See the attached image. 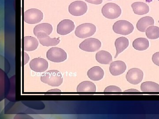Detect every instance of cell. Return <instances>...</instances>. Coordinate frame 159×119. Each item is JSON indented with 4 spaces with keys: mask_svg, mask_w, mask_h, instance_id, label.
Segmentation results:
<instances>
[{
    "mask_svg": "<svg viewBox=\"0 0 159 119\" xmlns=\"http://www.w3.org/2000/svg\"><path fill=\"white\" fill-rule=\"evenodd\" d=\"M41 81L52 86H58L62 84L63 77L60 72L57 70L48 71L42 75Z\"/></svg>",
    "mask_w": 159,
    "mask_h": 119,
    "instance_id": "obj_1",
    "label": "cell"
},
{
    "mask_svg": "<svg viewBox=\"0 0 159 119\" xmlns=\"http://www.w3.org/2000/svg\"><path fill=\"white\" fill-rule=\"evenodd\" d=\"M102 15L109 19H115L119 17L122 13L120 6L113 3L105 4L101 9Z\"/></svg>",
    "mask_w": 159,
    "mask_h": 119,
    "instance_id": "obj_2",
    "label": "cell"
},
{
    "mask_svg": "<svg viewBox=\"0 0 159 119\" xmlns=\"http://www.w3.org/2000/svg\"><path fill=\"white\" fill-rule=\"evenodd\" d=\"M134 27L131 23L124 20L117 21L113 26V30L116 34L127 35L133 31Z\"/></svg>",
    "mask_w": 159,
    "mask_h": 119,
    "instance_id": "obj_3",
    "label": "cell"
},
{
    "mask_svg": "<svg viewBox=\"0 0 159 119\" xmlns=\"http://www.w3.org/2000/svg\"><path fill=\"white\" fill-rule=\"evenodd\" d=\"M96 32V27L91 23H85L80 25L75 31V35L79 38L90 37Z\"/></svg>",
    "mask_w": 159,
    "mask_h": 119,
    "instance_id": "obj_4",
    "label": "cell"
},
{
    "mask_svg": "<svg viewBox=\"0 0 159 119\" xmlns=\"http://www.w3.org/2000/svg\"><path fill=\"white\" fill-rule=\"evenodd\" d=\"M47 57L52 62L60 63L66 60L67 55L63 49L58 47H52L47 52Z\"/></svg>",
    "mask_w": 159,
    "mask_h": 119,
    "instance_id": "obj_5",
    "label": "cell"
},
{
    "mask_svg": "<svg viewBox=\"0 0 159 119\" xmlns=\"http://www.w3.org/2000/svg\"><path fill=\"white\" fill-rule=\"evenodd\" d=\"M43 13L40 10L36 9H29L25 12L24 20L29 24H35L43 19Z\"/></svg>",
    "mask_w": 159,
    "mask_h": 119,
    "instance_id": "obj_6",
    "label": "cell"
},
{
    "mask_svg": "<svg viewBox=\"0 0 159 119\" xmlns=\"http://www.w3.org/2000/svg\"><path fill=\"white\" fill-rule=\"evenodd\" d=\"M101 46V42L99 39L89 38L83 41L80 44L79 48L82 51L89 52H96Z\"/></svg>",
    "mask_w": 159,
    "mask_h": 119,
    "instance_id": "obj_7",
    "label": "cell"
},
{
    "mask_svg": "<svg viewBox=\"0 0 159 119\" xmlns=\"http://www.w3.org/2000/svg\"><path fill=\"white\" fill-rule=\"evenodd\" d=\"M87 5L83 1H77L71 3L69 6L70 13L74 16H81L86 13Z\"/></svg>",
    "mask_w": 159,
    "mask_h": 119,
    "instance_id": "obj_8",
    "label": "cell"
},
{
    "mask_svg": "<svg viewBox=\"0 0 159 119\" xmlns=\"http://www.w3.org/2000/svg\"><path fill=\"white\" fill-rule=\"evenodd\" d=\"M143 78V72L138 68L130 69L126 75V79L127 81L134 85H136L141 82Z\"/></svg>",
    "mask_w": 159,
    "mask_h": 119,
    "instance_id": "obj_9",
    "label": "cell"
},
{
    "mask_svg": "<svg viewBox=\"0 0 159 119\" xmlns=\"http://www.w3.org/2000/svg\"><path fill=\"white\" fill-rule=\"evenodd\" d=\"M29 65L32 71L37 73H42L48 68V63L43 58H36L31 60Z\"/></svg>",
    "mask_w": 159,
    "mask_h": 119,
    "instance_id": "obj_10",
    "label": "cell"
},
{
    "mask_svg": "<svg viewBox=\"0 0 159 119\" xmlns=\"http://www.w3.org/2000/svg\"><path fill=\"white\" fill-rule=\"evenodd\" d=\"M74 22L70 20H64L57 25V33L60 35H66L74 31Z\"/></svg>",
    "mask_w": 159,
    "mask_h": 119,
    "instance_id": "obj_11",
    "label": "cell"
},
{
    "mask_svg": "<svg viewBox=\"0 0 159 119\" xmlns=\"http://www.w3.org/2000/svg\"><path fill=\"white\" fill-rule=\"evenodd\" d=\"M38 39L39 40L40 43L45 46H55L59 44L60 40L59 37L51 38L48 34L44 32H40L38 34Z\"/></svg>",
    "mask_w": 159,
    "mask_h": 119,
    "instance_id": "obj_12",
    "label": "cell"
},
{
    "mask_svg": "<svg viewBox=\"0 0 159 119\" xmlns=\"http://www.w3.org/2000/svg\"><path fill=\"white\" fill-rule=\"evenodd\" d=\"M126 69V65L125 62L120 60L115 61L111 64L109 68L110 72L113 76H117L121 75Z\"/></svg>",
    "mask_w": 159,
    "mask_h": 119,
    "instance_id": "obj_13",
    "label": "cell"
},
{
    "mask_svg": "<svg viewBox=\"0 0 159 119\" xmlns=\"http://www.w3.org/2000/svg\"><path fill=\"white\" fill-rule=\"evenodd\" d=\"M154 24V20L152 17L146 16L143 17L138 21L137 23V29L139 31L145 32L146 29L150 26H153Z\"/></svg>",
    "mask_w": 159,
    "mask_h": 119,
    "instance_id": "obj_14",
    "label": "cell"
},
{
    "mask_svg": "<svg viewBox=\"0 0 159 119\" xmlns=\"http://www.w3.org/2000/svg\"><path fill=\"white\" fill-rule=\"evenodd\" d=\"M104 73L103 69L99 66H95L90 69L87 72V76L91 80L99 81L102 79Z\"/></svg>",
    "mask_w": 159,
    "mask_h": 119,
    "instance_id": "obj_15",
    "label": "cell"
},
{
    "mask_svg": "<svg viewBox=\"0 0 159 119\" xmlns=\"http://www.w3.org/2000/svg\"><path fill=\"white\" fill-rule=\"evenodd\" d=\"M134 13L138 15H144L149 11V6L143 2H135L131 5Z\"/></svg>",
    "mask_w": 159,
    "mask_h": 119,
    "instance_id": "obj_16",
    "label": "cell"
},
{
    "mask_svg": "<svg viewBox=\"0 0 159 119\" xmlns=\"http://www.w3.org/2000/svg\"><path fill=\"white\" fill-rule=\"evenodd\" d=\"M115 45L116 50V54L115 57V58H116L120 53H122L125 49L128 47L129 45V41L126 37H119L116 39Z\"/></svg>",
    "mask_w": 159,
    "mask_h": 119,
    "instance_id": "obj_17",
    "label": "cell"
},
{
    "mask_svg": "<svg viewBox=\"0 0 159 119\" xmlns=\"http://www.w3.org/2000/svg\"><path fill=\"white\" fill-rule=\"evenodd\" d=\"M39 42L37 39L31 36H26L24 39V49L25 51H34L37 48Z\"/></svg>",
    "mask_w": 159,
    "mask_h": 119,
    "instance_id": "obj_18",
    "label": "cell"
},
{
    "mask_svg": "<svg viewBox=\"0 0 159 119\" xmlns=\"http://www.w3.org/2000/svg\"><path fill=\"white\" fill-rule=\"evenodd\" d=\"M96 60L101 64H108L112 61V57L110 53L106 51H101L97 52Z\"/></svg>",
    "mask_w": 159,
    "mask_h": 119,
    "instance_id": "obj_19",
    "label": "cell"
},
{
    "mask_svg": "<svg viewBox=\"0 0 159 119\" xmlns=\"http://www.w3.org/2000/svg\"><path fill=\"white\" fill-rule=\"evenodd\" d=\"M78 92H95L96 86L93 82L85 81L81 82L77 87Z\"/></svg>",
    "mask_w": 159,
    "mask_h": 119,
    "instance_id": "obj_20",
    "label": "cell"
},
{
    "mask_svg": "<svg viewBox=\"0 0 159 119\" xmlns=\"http://www.w3.org/2000/svg\"><path fill=\"white\" fill-rule=\"evenodd\" d=\"M133 46L137 51H143L147 50L149 47V41L144 37L136 38L133 42Z\"/></svg>",
    "mask_w": 159,
    "mask_h": 119,
    "instance_id": "obj_21",
    "label": "cell"
},
{
    "mask_svg": "<svg viewBox=\"0 0 159 119\" xmlns=\"http://www.w3.org/2000/svg\"><path fill=\"white\" fill-rule=\"evenodd\" d=\"M141 89L143 92H159V85L155 82L147 81L141 84Z\"/></svg>",
    "mask_w": 159,
    "mask_h": 119,
    "instance_id": "obj_22",
    "label": "cell"
},
{
    "mask_svg": "<svg viewBox=\"0 0 159 119\" xmlns=\"http://www.w3.org/2000/svg\"><path fill=\"white\" fill-rule=\"evenodd\" d=\"M53 27L51 24L48 23H43L39 24L34 27V34L37 36L40 32H44L48 35H50L52 32Z\"/></svg>",
    "mask_w": 159,
    "mask_h": 119,
    "instance_id": "obj_23",
    "label": "cell"
},
{
    "mask_svg": "<svg viewBox=\"0 0 159 119\" xmlns=\"http://www.w3.org/2000/svg\"><path fill=\"white\" fill-rule=\"evenodd\" d=\"M145 34L148 39H157L159 38V27L154 26L148 27L145 31Z\"/></svg>",
    "mask_w": 159,
    "mask_h": 119,
    "instance_id": "obj_24",
    "label": "cell"
},
{
    "mask_svg": "<svg viewBox=\"0 0 159 119\" xmlns=\"http://www.w3.org/2000/svg\"><path fill=\"white\" fill-rule=\"evenodd\" d=\"M122 91V90L121 89L116 86H107L104 90L105 92H121Z\"/></svg>",
    "mask_w": 159,
    "mask_h": 119,
    "instance_id": "obj_25",
    "label": "cell"
},
{
    "mask_svg": "<svg viewBox=\"0 0 159 119\" xmlns=\"http://www.w3.org/2000/svg\"><path fill=\"white\" fill-rule=\"evenodd\" d=\"M152 61L155 64L159 66V52L155 53L152 55Z\"/></svg>",
    "mask_w": 159,
    "mask_h": 119,
    "instance_id": "obj_26",
    "label": "cell"
},
{
    "mask_svg": "<svg viewBox=\"0 0 159 119\" xmlns=\"http://www.w3.org/2000/svg\"><path fill=\"white\" fill-rule=\"evenodd\" d=\"M87 2L95 5H99L102 4V0H85Z\"/></svg>",
    "mask_w": 159,
    "mask_h": 119,
    "instance_id": "obj_27",
    "label": "cell"
},
{
    "mask_svg": "<svg viewBox=\"0 0 159 119\" xmlns=\"http://www.w3.org/2000/svg\"><path fill=\"white\" fill-rule=\"evenodd\" d=\"M124 92H140L139 90L136 89H134L127 90H125Z\"/></svg>",
    "mask_w": 159,
    "mask_h": 119,
    "instance_id": "obj_28",
    "label": "cell"
},
{
    "mask_svg": "<svg viewBox=\"0 0 159 119\" xmlns=\"http://www.w3.org/2000/svg\"><path fill=\"white\" fill-rule=\"evenodd\" d=\"M61 91L58 89L51 90H48V92H61Z\"/></svg>",
    "mask_w": 159,
    "mask_h": 119,
    "instance_id": "obj_29",
    "label": "cell"
},
{
    "mask_svg": "<svg viewBox=\"0 0 159 119\" xmlns=\"http://www.w3.org/2000/svg\"><path fill=\"white\" fill-rule=\"evenodd\" d=\"M107 1H112V0H107Z\"/></svg>",
    "mask_w": 159,
    "mask_h": 119,
    "instance_id": "obj_30",
    "label": "cell"
},
{
    "mask_svg": "<svg viewBox=\"0 0 159 119\" xmlns=\"http://www.w3.org/2000/svg\"><path fill=\"white\" fill-rule=\"evenodd\" d=\"M157 1H159V0H157Z\"/></svg>",
    "mask_w": 159,
    "mask_h": 119,
    "instance_id": "obj_31",
    "label": "cell"
},
{
    "mask_svg": "<svg viewBox=\"0 0 159 119\" xmlns=\"http://www.w3.org/2000/svg\"><path fill=\"white\" fill-rule=\"evenodd\" d=\"M158 22L159 23V20Z\"/></svg>",
    "mask_w": 159,
    "mask_h": 119,
    "instance_id": "obj_32",
    "label": "cell"
}]
</instances>
